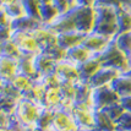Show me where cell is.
<instances>
[{
  "mask_svg": "<svg viewBox=\"0 0 131 131\" xmlns=\"http://www.w3.org/2000/svg\"><path fill=\"white\" fill-rule=\"evenodd\" d=\"M44 110L46 108L42 103L34 102L28 97H23L18 101L14 112L15 121L26 129L37 126Z\"/></svg>",
  "mask_w": 131,
  "mask_h": 131,
  "instance_id": "cell-1",
  "label": "cell"
},
{
  "mask_svg": "<svg viewBox=\"0 0 131 131\" xmlns=\"http://www.w3.org/2000/svg\"><path fill=\"white\" fill-rule=\"evenodd\" d=\"M71 14L74 16L77 31L80 33L87 36L96 31L98 21V12L96 6L80 5L74 11H71Z\"/></svg>",
  "mask_w": 131,
  "mask_h": 131,
  "instance_id": "cell-2",
  "label": "cell"
},
{
  "mask_svg": "<svg viewBox=\"0 0 131 131\" xmlns=\"http://www.w3.org/2000/svg\"><path fill=\"white\" fill-rule=\"evenodd\" d=\"M75 120L79 125V129L87 131L97 130V108L85 103H76L72 109Z\"/></svg>",
  "mask_w": 131,
  "mask_h": 131,
  "instance_id": "cell-3",
  "label": "cell"
},
{
  "mask_svg": "<svg viewBox=\"0 0 131 131\" xmlns=\"http://www.w3.org/2000/svg\"><path fill=\"white\" fill-rule=\"evenodd\" d=\"M12 40L16 43L23 55H39L43 51L40 42L36 37L33 32H25V31H15L12 36Z\"/></svg>",
  "mask_w": 131,
  "mask_h": 131,
  "instance_id": "cell-4",
  "label": "cell"
},
{
  "mask_svg": "<svg viewBox=\"0 0 131 131\" xmlns=\"http://www.w3.org/2000/svg\"><path fill=\"white\" fill-rule=\"evenodd\" d=\"M54 72H57L59 75L63 83H65V82L80 83L81 81H83L82 74H81V66L75 64L74 61H71L69 58L57 64Z\"/></svg>",
  "mask_w": 131,
  "mask_h": 131,
  "instance_id": "cell-5",
  "label": "cell"
},
{
  "mask_svg": "<svg viewBox=\"0 0 131 131\" xmlns=\"http://www.w3.org/2000/svg\"><path fill=\"white\" fill-rule=\"evenodd\" d=\"M53 129L54 131H76L79 125L75 120L72 110L60 108L54 110L53 114Z\"/></svg>",
  "mask_w": 131,
  "mask_h": 131,
  "instance_id": "cell-6",
  "label": "cell"
},
{
  "mask_svg": "<svg viewBox=\"0 0 131 131\" xmlns=\"http://www.w3.org/2000/svg\"><path fill=\"white\" fill-rule=\"evenodd\" d=\"M114 40L103 36V34L98 33V32H92V33L87 34L85 37L83 44H85L88 49H91L92 53L97 57H102L104 55L107 50H108L110 46L113 44Z\"/></svg>",
  "mask_w": 131,
  "mask_h": 131,
  "instance_id": "cell-7",
  "label": "cell"
},
{
  "mask_svg": "<svg viewBox=\"0 0 131 131\" xmlns=\"http://www.w3.org/2000/svg\"><path fill=\"white\" fill-rule=\"evenodd\" d=\"M121 101L115 88L112 87H103L97 88L96 91V107L98 110H105Z\"/></svg>",
  "mask_w": 131,
  "mask_h": 131,
  "instance_id": "cell-8",
  "label": "cell"
},
{
  "mask_svg": "<svg viewBox=\"0 0 131 131\" xmlns=\"http://www.w3.org/2000/svg\"><path fill=\"white\" fill-rule=\"evenodd\" d=\"M120 75H123V72L120 70L104 65V68L91 81V83L96 87V90L97 88H103V87H112V86H114V82L118 80V77Z\"/></svg>",
  "mask_w": 131,
  "mask_h": 131,
  "instance_id": "cell-9",
  "label": "cell"
},
{
  "mask_svg": "<svg viewBox=\"0 0 131 131\" xmlns=\"http://www.w3.org/2000/svg\"><path fill=\"white\" fill-rule=\"evenodd\" d=\"M20 63L10 58L1 57L0 59V80L11 82L20 74Z\"/></svg>",
  "mask_w": 131,
  "mask_h": 131,
  "instance_id": "cell-10",
  "label": "cell"
},
{
  "mask_svg": "<svg viewBox=\"0 0 131 131\" xmlns=\"http://www.w3.org/2000/svg\"><path fill=\"white\" fill-rule=\"evenodd\" d=\"M64 103V94L61 86L59 87H48L46 91V96H44V101H43V105L46 109L49 110H58L63 107Z\"/></svg>",
  "mask_w": 131,
  "mask_h": 131,
  "instance_id": "cell-11",
  "label": "cell"
},
{
  "mask_svg": "<svg viewBox=\"0 0 131 131\" xmlns=\"http://www.w3.org/2000/svg\"><path fill=\"white\" fill-rule=\"evenodd\" d=\"M20 71L22 74L27 75L29 77H32L33 80H42L43 76L39 74L38 71V66H37V55H23L20 59Z\"/></svg>",
  "mask_w": 131,
  "mask_h": 131,
  "instance_id": "cell-12",
  "label": "cell"
},
{
  "mask_svg": "<svg viewBox=\"0 0 131 131\" xmlns=\"http://www.w3.org/2000/svg\"><path fill=\"white\" fill-rule=\"evenodd\" d=\"M104 68V61H103L102 57H93L91 60H88L87 63L81 65V74H82V79L85 81H90L91 82L98 72Z\"/></svg>",
  "mask_w": 131,
  "mask_h": 131,
  "instance_id": "cell-13",
  "label": "cell"
},
{
  "mask_svg": "<svg viewBox=\"0 0 131 131\" xmlns=\"http://www.w3.org/2000/svg\"><path fill=\"white\" fill-rule=\"evenodd\" d=\"M57 60L51 57L49 53L42 51L39 55H37V66L39 74L44 77L47 75L53 74L57 68Z\"/></svg>",
  "mask_w": 131,
  "mask_h": 131,
  "instance_id": "cell-14",
  "label": "cell"
},
{
  "mask_svg": "<svg viewBox=\"0 0 131 131\" xmlns=\"http://www.w3.org/2000/svg\"><path fill=\"white\" fill-rule=\"evenodd\" d=\"M93 57H96L91 49H88L85 44H81V46L76 47L74 49L69 50V59L71 61H74L77 65H83L85 63H87L88 60H91Z\"/></svg>",
  "mask_w": 131,
  "mask_h": 131,
  "instance_id": "cell-15",
  "label": "cell"
},
{
  "mask_svg": "<svg viewBox=\"0 0 131 131\" xmlns=\"http://www.w3.org/2000/svg\"><path fill=\"white\" fill-rule=\"evenodd\" d=\"M11 83L17 91L22 94L23 97H26V96L29 94V92L32 91L34 83H36V80H33L32 77H29V76L22 74V72H20V74L11 81Z\"/></svg>",
  "mask_w": 131,
  "mask_h": 131,
  "instance_id": "cell-16",
  "label": "cell"
},
{
  "mask_svg": "<svg viewBox=\"0 0 131 131\" xmlns=\"http://www.w3.org/2000/svg\"><path fill=\"white\" fill-rule=\"evenodd\" d=\"M97 130L98 131H118L119 123H116L105 110L97 109Z\"/></svg>",
  "mask_w": 131,
  "mask_h": 131,
  "instance_id": "cell-17",
  "label": "cell"
},
{
  "mask_svg": "<svg viewBox=\"0 0 131 131\" xmlns=\"http://www.w3.org/2000/svg\"><path fill=\"white\" fill-rule=\"evenodd\" d=\"M85 34L79 33V32H74V33H65L60 34V44L66 48L68 50H71L76 47L83 44L85 40Z\"/></svg>",
  "mask_w": 131,
  "mask_h": 131,
  "instance_id": "cell-18",
  "label": "cell"
},
{
  "mask_svg": "<svg viewBox=\"0 0 131 131\" xmlns=\"http://www.w3.org/2000/svg\"><path fill=\"white\" fill-rule=\"evenodd\" d=\"M1 57H6L20 61V59L23 57V53L20 50V48L11 38V39L1 40Z\"/></svg>",
  "mask_w": 131,
  "mask_h": 131,
  "instance_id": "cell-19",
  "label": "cell"
},
{
  "mask_svg": "<svg viewBox=\"0 0 131 131\" xmlns=\"http://www.w3.org/2000/svg\"><path fill=\"white\" fill-rule=\"evenodd\" d=\"M115 91L118 92L120 98H125L131 96V74H123L114 82Z\"/></svg>",
  "mask_w": 131,
  "mask_h": 131,
  "instance_id": "cell-20",
  "label": "cell"
},
{
  "mask_svg": "<svg viewBox=\"0 0 131 131\" xmlns=\"http://www.w3.org/2000/svg\"><path fill=\"white\" fill-rule=\"evenodd\" d=\"M47 88H48V87H47L46 83L43 82V80H37L33 86V88H32V91L29 92V94L26 96V97L33 99L34 102H38V103H42V104H43Z\"/></svg>",
  "mask_w": 131,
  "mask_h": 131,
  "instance_id": "cell-21",
  "label": "cell"
},
{
  "mask_svg": "<svg viewBox=\"0 0 131 131\" xmlns=\"http://www.w3.org/2000/svg\"><path fill=\"white\" fill-rule=\"evenodd\" d=\"M105 112L108 113L113 119L116 121V123H119L120 120L124 118V115L127 113L126 112V109L124 108V105H123V103H121V101H120L119 103H116V104H114V105H112L110 108L105 109Z\"/></svg>",
  "mask_w": 131,
  "mask_h": 131,
  "instance_id": "cell-22",
  "label": "cell"
},
{
  "mask_svg": "<svg viewBox=\"0 0 131 131\" xmlns=\"http://www.w3.org/2000/svg\"><path fill=\"white\" fill-rule=\"evenodd\" d=\"M114 43L124 51L131 54V33H119L114 39Z\"/></svg>",
  "mask_w": 131,
  "mask_h": 131,
  "instance_id": "cell-23",
  "label": "cell"
},
{
  "mask_svg": "<svg viewBox=\"0 0 131 131\" xmlns=\"http://www.w3.org/2000/svg\"><path fill=\"white\" fill-rule=\"evenodd\" d=\"M0 119H1V123H0V129H7L12 126L16 121H15V116H14V113H10V112H6V110H0Z\"/></svg>",
  "mask_w": 131,
  "mask_h": 131,
  "instance_id": "cell-24",
  "label": "cell"
},
{
  "mask_svg": "<svg viewBox=\"0 0 131 131\" xmlns=\"http://www.w3.org/2000/svg\"><path fill=\"white\" fill-rule=\"evenodd\" d=\"M118 131H131V113H126L124 118L119 121Z\"/></svg>",
  "mask_w": 131,
  "mask_h": 131,
  "instance_id": "cell-25",
  "label": "cell"
},
{
  "mask_svg": "<svg viewBox=\"0 0 131 131\" xmlns=\"http://www.w3.org/2000/svg\"><path fill=\"white\" fill-rule=\"evenodd\" d=\"M0 131H27V129L21 126L20 124L15 123L14 125L10 126V127H7V129H0Z\"/></svg>",
  "mask_w": 131,
  "mask_h": 131,
  "instance_id": "cell-26",
  "label": "cell"
},
{
  "mask_svg": "<svg viewBox=\"0 0 131 131\" xmlns=\"http://www.w3.org/2000/svg\"><path fill=\"white\" fill-rule=\"evenodd\" d=\"M121 103H123L124 108L126 109V112H127V113H131V96L121 98Z\"/></svg>",
  "mask_w": 131,
  "mask_h": 131,
  "instance_id": "cell-27",
  "label": "cell"
},
{
  "mask_svg": "<svg viewBox=\"0 0 131 131\" xmlns=\"http://www.w3.org/2000/svg\"><path fill=\"white\" fill-rule=\"evenodd\" d=\"M27 131H49V130H44V129H42V127H39V126H33V127H29V129H27Z\"/></svg>",
  "mask_w": 131,
  "mask_h": 131,
  "instance_id": "cell-28",
  "label": "cell"
},
{
  "mask_svg": "<svg viewBox=\"0 0 131 131\" xmlns=\"http://www.w3.org/2000/svg\"><path fill=\"white\" fill-rule=\"evenodd\" d=\"M76 131H87V130H82V129H79V130H76ZM97 131V130H96Z\"/></svg>",
  "mask_w": 131,
  "mask_h": 131,
  "instance_id": "cell-29",
  "label": "cell"
}]
</instances>
